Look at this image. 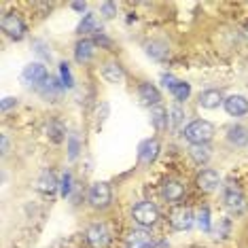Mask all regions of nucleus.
Returning <instances> with one entry per match:
<instances>
[{
	"label": "nucleus",
	"instance_id": "1",
	"mask_svg": "<svg viewBox=\"0 0 248 248\" xmlns=\"http://www.w3.org/2000/svg\"><path fill=\"white\" fill-rule=\"evenodd\" d=\"M183 136L187 138L191 144H208L214 136V125L210 121L195 119L183 129Z\"/></svg>",
	"mask_w": 248,
	"mask_h": 248
},
{
	"label": "nucleus",
	"instance_id": "2",
	"mask_svg": "<svg viewBox=\"0 0 248 248\" xmlns=\"http://www.w3.org/2000/svg\"><path fill=\"white\" fill-rule=\"evenodd\" d=\"M132 217L142 229L153 227V225L159 221V210H157V206L151 204V202H140V204L132 208Z\"/></svg>",
	"mask_w": 248,
	"mask_h": 248
},
{
	"label": "nucleus",
	"instance_id": "3",
	"mask_svg": "<svg viewBox=\"0 0 248 248\" xmlns=\"http://www.w3.org/2000/svg\"><path fill=\"white\" fill-rule=\"evenodd\" d=\"M0 26H2V32L7 34L9 38H13V41H21V38L26 36V24L21 21L19 15L15 13H7L0 21Z\"/></svg>",
	"mask_w": 248,
	"mask_h": 248
},
{
	"label": "nucleus",
	"instance_id": "4",
	"mask_svg": "<svg viewBox=\"0 0 248 248\" xmlns=\"http://www.w3.org/2000/svg\"><path fill=\"white\" fill-rule=\"evenodd\" d=\"M193 223H195V217H193V212H191V208H187V206H176L170 212V225H172V229L187 231V229L193 227Z\"/></svg>",
	"mask_w": 248,
	"mask_h": 248
},
{
	"label": "nucleus",
	"instance_id": "5",
	"mask_svg": "<svg viewBox=\"0 0 248 248\" xmlns=\"http://www.w3.org/2000/svg\"><path fill=\"white\" fill-rule=\"evenodd\" d=\"M87 242L92 248H106L110 244V231L102 223H93L87 227Z\"/></svg>",
	"mask_w": 248,
	"mask_h": 248
},
{
	"label": "nucleus",
	"instance_id": "6",
	"mask_svg": "<svg viewBox=\"0 0 248 248\" xmlns=\"http://www.w3.org/2000/svg\"><path fill=\"white\" fill-rule=\"evenodd\" d=\"M87 197H89V204L93 208H106L112 200V191L108 187V183H93Z\"/></svg>",
	"mask_w": 248,
	"mask_h": 248
},
{
	"label": "nucleus",
	"instance_id": "7",
	"mask_svg": "<svg viewBox=\"0 0 248 248\" xmlns=\"http://www.w3.org/2000/svg\"><path fill=\"white\" fill-rule=\"evenodd\" d=\"M161 83H163V87H166L168 92H170L174 98L178 100V102H185V100L189 98V93H191V85H189V83L180 81V78L172 77V75H163Z\"/></svg>",
	"mask_w": 248,
	"mask_h": 248
},
{
	"label": "nucleus",
	"instance_id": "8",
	"mask_svg": "<svg viewBox=\"0 0 248 248\" xmlns=\"http://www.w3.org/2000/svg\"><path fill=\"white\" fill-rule=\"evenodd\" d=\"M223 200H225V206H227L229 212L242 214L246 210V197H244V193H242L238 187H235V185H229V187L225 189Z\"/></svg>",
	"mask_w": 248,
	"mask_h": 248
},
{
	"label": "nucleus",
	"instance_id": "9",
	"mask_svg": "<svg viewBox=\"0 0 248 248\" xmlns=\"http://www.w3.org/2000/svg\"><path fill=\"white\" fill-rule=\"evenodd\" d=\"M159 140L157 138H149V140H144L142 144L138 146V159L140 163H144V166H151L157 157H159Z\"/></svg>",
	"mask_w": 248,
	"mask_h": 248
},
{
	"label": "nucleus",
	"instance_id": "10",
	"mask_svg": "<svg viewBox=\"0 0 248 248\" xmlns=\"http://www.w3.org/2000/svg\"><path fill=\"white\" fill-rule=\"evenodd\" d=\"M153 244H155L153 233L146 231V229H134L132 233L127 235V240H125L127 248H151Z\"/></svg>",
	"mask_w": 248,
	"mask_h": 248
},
{
	"label": "nucleus",
	"instance_id": "11",
	"mask_svg": "<svg viewBox=\"0 0 248 248\" xmlns=\"http://www.w3.org/2000/svg\"><path fill=\"white\" fill-rule=\"evenodd\" d=\"M197 189L204 191V193H212V191L218 189V185H221V176H218V172L214 170H202L197 174Z\"/></svg>",
	"mask_w": 248,
	"mask_h": 248
},
{
	"label": "nucleus",
	"instance_id": "12",
	"mask_svg": "<svg viewBox=\"0 0 248 248\" xmlns=\"http://www.w3.org/2000/svg\"><path fill=\"white\" fill-rule=\"evenodd\" d=\"M24 78L32 85H45L49 81V75L43 64H28L24 68Z\"/></svg>",
	"mask_w": 248,
	"mask_h": 248
},
{
	"label": "nucleus",
	"instance_id": "13",
	"mask_svg": "<svg viewBox=\"0 0 248 248\" xmlns=\"http://www.w3.org/2000/svg\"><path fill=\"white\" fill-rule=\"evenodd\" d=\"M225 110H227V115L231 117H242L248 112V100L244 95H229V98H225Z\"/></svg>",
	"mask_w": 248,
	"mask_h": 248
},
{
	"label": "nucleus",
	"instance_id": "14",
	"mask_svg": "<svg viewBox=\"0 0 248 248\" xmlns=\"http://www.w3.org/2000/svg\"><path fill=\"white\" fill-rule=\"evenodd\" d=\"M138 100L144 106H151V108H155V106H159L161 95H159V92H157L155 85H151V83H142V85L138 87Z\"/></svg>",
	"mask_w": 248,
	"mask_h": 248
},
{
	"label": "nucleus",
	"instance_id": "15",
	"mask_svg": "<svg viewBox=\"0 0 248 248\" xmlns=\"http://www.w3.org/2000/svg\"><path fill=\"white\" fill-rule=\"evenodd\" d=\"M161 195L166 197L168 202H180L185 195V185L178 183V180H166V183L161 185Z\"/></svg>",
	"mask_w": 248,
	"mask_h": 248
},
{
	"label": "nucleus",
	"instance_id": "16",
	"mask_svg": "<svg viewBox=\"0 0 248 248\" xmlns=\"http://www.w3.org/2000/svg\"><path fill=\"white\" fill-rule=\"evenodd\" d=\"M221 104H225V98L218 89H206V92L200 93V106L202 108L212 110V108H218Z\"/></svg>",
	"mask_w": 248,
	"mask_h": 248
},
{
	"label": "nucleus",
	"instance_id": "17",
	"mask_svg": "<svg viewBox=\"0 0 248 248\" xmlns=\"http://www.w3.org/2000/svg\"><path fill=\"white\" fill-rule=\"evenodd\" d=\"M102 77L108 83H112V85H119V83H123V78H125V72H123V68L117 62H108L102 68Z\"/></svg>",
	"mask_w": 248,
	"mask_h": 248
},
{
	"label": "nucleus",
	"instance_id": "18",
	"mask_svg": "<svg viewBox=\"0 0 248 248\" xmlns=\"http://www.w3.org/2000/svg\"><path fill=\"white\" fill-rule=\"evenodd\" d=\"M93 51H95V43L93 41H87V38H83L81 43H77V49H75V58L77 62H81V64H85L93 58Z\"/></svg>",
	"mask_w": 248,
	"mask_h": 248
},
{
	"label": "nucleus",
	"instance_id": "19",
	"mask_svg": "<svg viewBox=\"0 0 248 248\" xmlns=\"http://www.w3.org/2000/svg\"><path fill=\"white\" fill-rule=\"evenodd\" d=\"M151 123H153V127L157 129V132H163V129H168V125H170L168 110L163 108V106H155V108H151Z\"/></svg>",
	"mask_w": 248,
	"mask_h": 248
},
{
	"label": "nucleus",
	"instance_id": "20",
	"mask_svg": "<svg viewBox=\"0 0 248 248\" xmlns=\"http://www.w3.org/2000/svg\"><path fill=\"white\" fill-rule=\"evenodd\" d=\"M227 140H229L231 144H235V146L248 144V129H246L244 125H233V127H229Z\"/></svg>",
	"mask_w": 248,
	"mask_h": 248
},
{
	"label": "nucleus",
	"instance_id": "21",
	"mask_svg": "<svg viewBox=\"0 0 248 248\" xmlns=\"http://www.w3.org/2000/svg\"><path fill=\"white\" fill-rule=\"evenodd\" d=\"M146 53H149L151 58H155V60H166V58H168V53H170V49H168V45H166V43L153 41V43L146 45Z\"/></svg>",
	"mask_w": 248,
	"mask_h": 248
},
{
	"label": "nucleus",
	"instance_id": "22",
	"mask_svg": "<svg viewBox=\"0 0 248 248\" xmlns=\"http://www.w3.org/2000/svg\"><path fill=\"white\" fill-rule=\"evenodd\" d=\"M189 155L195 163L202 166V163H208V159H210V149H208L206 144H193L189 149Z\"/></svg>",
	"mask_w": 248,
	"mask_h": 248
},
{
	"label": "nucleus",
	"instance_id": "23",
	"mask_svg": "<svg viewBox=\"0 0 248 248\" xmlns=\"http://www.w3.org/2000/svg\"><path fill=\"white\" fill-rule=\"evenodd\" d=\"M55 189H58V180H55L53 172H45L41 180H38V191L41 193H53Z\"/></svg>",
	"mask_w": 248,
	"mask_h": 248
},
{
	"label": "nucleus",
	"instance_id": "24",
	"mask_svg": "<svg viewBox=\"0 0 248 248\" xmlns=\"http://www.w3.org/2000/svg\"><path fill=\"white\" fill-rule=\"evenodd\" d=\"M66 129L62 127V123H58V121H53V123H49V127H47V136L53 140V142H62L66 136Z\"/></svg>",
	"mask_w": 248,
	"mask_h": 248
},
{
	"label": "nucleus",
	"instance_id": "25",
	"mask_svg": "<svg viewBox=\"0 0 248 248\" xmlns=\"http://www.w3.org/2000/svg\"><path fill=\"white\" fill-rule=\"evenodd\" d=\"M197 225H200L202 231H210V210L208 208H202L197 212Z\"/></svg>",
	"mask_w": 248,
	"mask_h": 248
},
{
	"label": "nucleus",
	"instance_id": "26",
	"mask_svg": "<svg viewBox=\"0 0 248 248\" xmlns=\"http://www.w3.org/2000/svg\"><path fill=\"white\" fill-rule=\"evenodd\" d=\"M60 77H62V85L64 87H72L75 83H72V75H70V68L66 62H62L60 64Z\"/></svg>",
	"mask_w": 248,
	"mask_h": 248
},
{
	"label": "nucleus",
	"instance_id": "27",
	"mask_svg": "<svg viewBox=\"0 0 248 248\" xmlns=\"http://www.w3.org/2000/svg\"><path fill=\"white\" fill-rule=\"evenodd\" d=\"M78 30H81V32H95V19H93V15H85V19L81 21Z\"/></svg>",
	"mask_w": 248,
	"mask_h": 248
},
{
	"label": "nucleus",
	"instance_id": "28",
	"mask_svg": "<svg viewBox=\"0 0 248 248\" xmlns=\"http://www.w3.org/2000/svg\"><path fill=\"white\" fill-rule=\"evenodd\" d=\"M70 183H72V178H70V174L66 172L64 176H62V185H60L62 195H64V197H68V195H70Z\"/></svg>",
	"mask_w": 248,
	"mask_h": 248
},
{
	"label": "nucleus",
	"instance_id": "29",
	"mask_svg": "<svg viewBox=\"0 0 248 248\" xmlns=\"http://www.w3.org/2000/svg\"><path fill=\"white\" fill-rule=\"evenodd\" d=\"M68 146H70V159H75L77 153H78V140H77L75 134L68 136Z\"/></svg>",
	"mask_w": 248,
	"mask_h": 248
},
{
	"label": "nucleus",
	"instance_id": "30",
	"mask_svg": "<svg viewBox=\"0 0 248 248\" xmlns=\"http://www.w3.org/2000/svg\"><path fill=\"white\" fill-rule=\"evenodd\" d=\"M13 104H17V100H15V98H4L2 100V110H9Z\"/></svg>",
	"mask_w": 248,
	"mask_h": 248
},
{
	"label": "nucleus",
	"instance_id": "31",
	"mask_svg": "<svg viewBox=\"0 0 248 248\" xmlns=\"http://www.w3.org/2000/svg\"><path fill=\"white\" fill-rule=\"evenodd\" d=\"M180 117H183V112H180V108H174V110H172V123H174V127L178 125Z\"/></svg>",
	"mask_w": 248,
	"mask_h": 248
},
{
	"label": "nucleus",
	"instance_id": "32",
	"mask_svg": "<svg viewBox=\"0 0 248 248\" xmlns=\"http://www.w3.org/2000/svg\"><path fill=\"white\" fill-rule=\"evenodd\" d=\"M72 9H75V11H85V4H81V2H72Z\"/></svg>",
	"mask_w": 248,
	"mask_h": 248
},
{
	"label": "nucleus",
	"instance_id": "33",
	"mask_svg": "<svg viewBox=\"0 0 248 248\" xmlns=\"http://www.w3.org/2000/svg\"><path fill=\"white\" fill-rule=\"evenodd\" d=\"M7 149H9V142H7V138L2 136V153H7Z\"/></svg>",
	"mask_w": 248,
	"mask_h": 248
},
{
	"label": "nucleus",
	"instance_id": "34",
	"mask_svg": "<svg viewBox=\"0 0 248 248\" xmlns=\"http://www.w3.org/2000/svg\"><path fill=\"white\" fill-rule=\"evenodd\" d=\"M104 11L108 13V17H110V15H112V4H104Z\"/></svg>",
	"mask_w": 248,
	"mask_h": 248
},
{
	"label": "nucleus",
	"instance_id": "35",
	"mask_svg": "<svg viewBox=\"0 0 248 248\" xmlns=\"http://www.w3.org/2000/svg\"><path fill=\"white\" fill-rule=\"evenodd\" d=\"M242 34H244V38H246V43H248V26L244 28V32H242Z\"/></svg>",
	"mask_w": 248,
	"mask_h": 248
}]
</instances>
